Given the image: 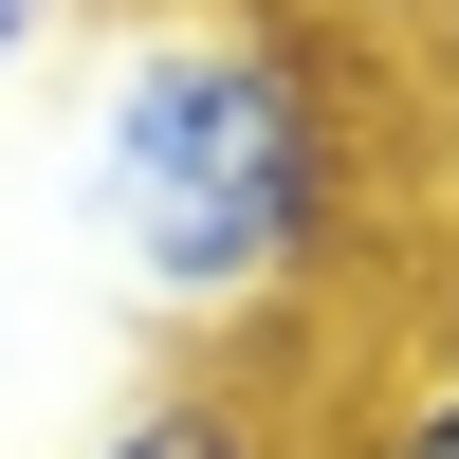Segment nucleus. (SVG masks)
<instances>
[{
  "instance_id": "5",
  "label": "nucleus",
  "mask_w": 459,
  "mask_h": 459,
  "mask_svg": "<svg viewBox=\"0 0 459 459\" xmlns=\"http://www.w3.org/2000/svg\"><path fill=\"white\" fill-rule=\"evenodd\" d=\"M74 19H92V0H0V92H19V74H37V56H56V37H74Z\"/></svg>"
},
{
  "instance_id": "4",
  "label": "nucleus",
  "mask_w": 459,
  "mask_h": 459,
  "mask_svg": "<svg viewBox=\"0 0 459 459\" xmlns=\"http://www.w3.org/2000/svg\"><path fill=\"white\" fill-rule=\"evenodd\" d=\"M368 459H459V350L386 386V423H368Z\"/></svg>"
},
{
  "instance_id": "1",
  "label": "nucleus",
  "mask_w": 459,
  "mask_h": 459,
  "mask_svg": "<svg viewBox=\"0 0 459 459\" xmlns=\"http://www.w3.org/2000/svg\"><path fill=\"white\" fill-rule=\"evenodd\" d=\"M368 221H386V92H368L350 37L276 19V0H147V19H110L92 239L129 276V313L294 350L368 276Z\"/></svg>"
},
{
  "instance_id": "6",
  "label": "nucleus",
  "mask_w": 459,
  "mask_h": 459,
  "mask_svg": "<svg viewBox=\"0 0 459 459\" xmlns=\"http://www.w3.org/2000/svg\"><path fill=\"white\" fill-rule=\"evenodd\" d=\"M441 110H459V92H441Z\"/></svg>"
},
{
  "instance_id": "2",
  "label": "nucleus",
  "mask_w": 459,
  "mask_h": 459,
  "mask_svg": "<svg viewBox=\"0 0 459 459\" xmlns=\"http://www.w3.org/2000/svg\"><path fill=\"white\" fill-rule=\"evenodd\" d=\"M92 459H294V404L257 386V368H184V386H147Z\"/></svg>"
},
{
  "instance_id": "3",
  "label": "nucleus",
  "mask_w": 459,
  "mask_h": 459,
  "mask_svg": "<svg viewBox=\"0 0 459 459\" xmlns=\"http://www.w3.org/2000/svg\"><path fill=\"white\" fill-rule=\"evenodd\" d=\"M276 19H313V37H350V56H459V0H276Z\"/></svg>"
}]
</instances>
